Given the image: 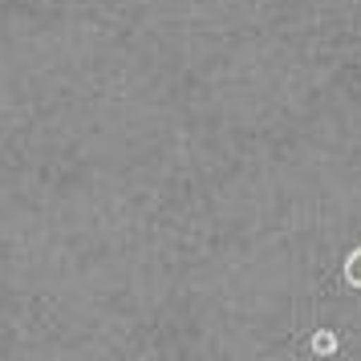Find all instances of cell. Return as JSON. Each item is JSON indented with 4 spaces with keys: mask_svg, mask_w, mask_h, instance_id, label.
I'll return each instance as SVG.
<instances>
[{
    "mask_svg": "<svg viewBox=\"0 0 361 361\" xmlns=\"http://www.w3.org/2000/svg\"><path fill=\"white\" fill-rule=\"evenodd\" d=\"M345 276H349V284H357L361 288V247L357 252H349V260H345Z\"/></svg>",
    "mask_w": 361,
    "mask_h": 361,
    "instance_id": "obj_1",
    "label": "cell"
},
{
    "mask_svg": "<svg viewBox=\"0 0 361 361\" xmlns=\"http://www.w3.org/2000/svg\"><path fill=\"white\" fill-rule=\"evenodd\" d=\"M312 349H317V353H333V349H337V337H333V333H317V337H312Z\"/></svg>",
    "mask_w": 361,
    "mask_h": 361,
    "instance_id": "obj_2",
    "label": "cell"
}]
</instances>
